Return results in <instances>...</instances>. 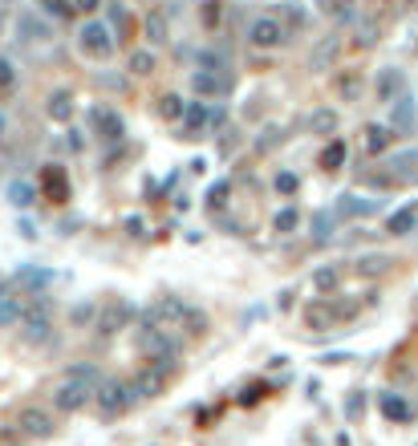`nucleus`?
I'll return each mask as SVG.
<instances>
[{"label": "nucleus", "mask_w": 418, "mask_h": 446, "mask_svg": "<svg viewBox=\"0 0 418 446\" xmlns=\"http://www.w3.org/2000/svg\"><path fill=\"white\" fill-rule=\"evenodd\" d=\"M341 163H345V142H341V138H333L325 150H321V167H325V171H337Z\"/></svg>", "instance_id": "nucleus-24"}, {"label": "nucleus", "mask_w": 418, "mask_h": 446, "mask_svg": "<svg viewBox=\"0 0 418 446\" xmlns=\"http://www.w3.org/2000/svg\"><path fill=\"white\" fill-rule=\"evenodd\" d=\"M224 195H228V183H216V187H211V195H207V203H211V207H220V203H224Z\"/></svg>", "instance_id": "nucleus-46"}, {"label": "nucleus", "mask_w": 418, "mask_h": 446, "mask_svg": "<svg viewBox=\"0 0 418 446\" xmlns=\"http://www.w3.org/2000/svg\"><path fill=\"white\" fill-rule=\"evenodd\" d=\"M333 86H337V93H341L345 102H353V97L362 93V78H358V73H341V78H337Z\"/></svg>", "instance_id": "nucleus-31"}, {"label": "nucleus", "mask_w": 418, "mask_h": 446, "mask_svg": "<svg viewBox=\"0 0 418 446\" xmlns=\"http://www.w3.org/2000/svg\"><path fill=\"white\" fill-rule=\"evenodd\" d=\"M183 97H175V93H167L163 97V118H183Z\"/></svg>", "instance_id": "nucleus-37"}, {"label": "nucleus", "mask_w": 418, "mask_h": 446, "mask_svg": "<svg viewBox=\"0 0 418 446\" xmlns=\"http://www.w3.org/2000/svg\"><path fill=\"white\" fill-rule=\"evenodd\" d=\"M378 41V25H373V21H362V25H358V45H373Z\"/></svg>", "instance_id": "nucleus-39"}, {"label": "nucleus", "mask_w": 418, "mask_h": 446, "mask_svg": "<svg viewBox=\"0 0 418 446\" xmlns=\"http://www.w3.org/2000/svg\"><path fill=\"white\" fill-rule=\"evenodd\" d=\"M167 377H171V369H167V365L146 361L139 373H135V390H139V398H159V394L167 390Z\"/></svg>", "instance_id": "nucleus-8"}, {"label": "nucleus", "mask_w": 418, "mask_h": 446, "mask_svg": "<svg viewBox=\"0 0 418 446\" xmlns=\"http://www.w3.org/2000/svg\"><path fill=\"white\" fill-rule=\"evenodd\" d=\"M378 406H382V414H386L390 422H410V418H415L410 401L398 398V394H382V401H378Z\"/></svg>", "instance_id": "nucleus-14"}, {"label": "nucleus", "mask_w": 418, "mask_h": 446, "mask_svg": "<svg viewBox=\"0 0 418 446\" xmlns=\"http://www.w3.org/2000/svg\"><path fill=\"white\" fill-rule=\"evenodd\" d=\"M195 69H207V73H228L224 57H220V53H211V49H199V57H195Z\"/></svg>", "instance_id": "nucleus-26"}, {"label": "nucleus", "mask_w": 418, "mask_h": 446, "mask_svg": "<svg viewBox=\"0 0 418 446\" xmlns=\"http://www.w3.org/2000/svg\"><path fill=\"white\" fill-rule=\"evenodd\" d=\"M146 312H150L163 329H183L187 316H191V305H183L179 296H163V301H154Z\"/></svg>", "instance_id": "nucleus-7"}, {"label": "nucleus", "mask_w": 418, "mask_h": 446, "mask_svg": "<svg viewBox=\"0 0 418 446\" xmlns=\"http://www.w3.org/2000/svg\"><path fill=\"white\" fill-rule=\"evenodd\" d=\"M333 284H337V272L333 268H321L317 272V288H333Z\"/></svg>", "instance_id": "nucleus-44"}, {"label": "nucleus", "mask_w": 418, "mask_h": 446, "mask_svg": "<svg viewBox=\"0 0 418 446\" xmlns=\"http://www.w3.org/2000/svg\"><path fill=\"white\" fill-rule=\"evenodd\" d=\"M415 227H418V203L394 211V215L386 220V231H390V235H406V231H415Z\"/></svg>", "instance_id": "nucleus-15"}, {"label": "nucleus", "mask_w": 418, "mask_h": 446, "mask_svg": "<svg viewBox=\"0 0 418 446\" xmlns=\"http://www.w3.org/2000/svg\"><path fill=\"white\" fill-rule=\"evenodd\" d=\"M362 406H366L362 398H349V418H358V414H362Z\"/></svg>", "instance_id": "nucleus-49"}, {"label": "nucleus", "mask_w": 418, "mask_h": 446, "mask_svg": "<svg viewBox=\"0 0 418 446\" xmlns=\"http://www.w3.org/2000/svg\"><path fill=\"white\" fill-rule=\"evenodd\" d=\"M264 394H268V390H264V386H248V390H244V394H240V406H256V401L264 398Z\"/></svg>", "instance_id": "nucleus-40"}, {"label": "nucleus", "mask_w": 418, "mask_h": 446, "mask_svg": "<svg viewBox=\"0 0 418 446\" xmlns=\"http://www.w3.org/2000/svg\"><path fill=\"white\" fill-rule=\"evenodd\" d=\"M373 211H378V203H373V199H358V195H341V199H337V215H345V220L373 215Z\"/></svg>", "instance_id": "nucleus-13"}, {"label": "nucleus", "mask_w": 418, "mask_h": 446, "mask_svg": "<svg viewBox=\"0 0 418 446\" xmlns=\"http://www.w3.org/2000/svg\"><path fill=\"white\" fill-rule=\"evenodd\" d=\"M415 122V97H398V110H394V130L406 134Z\"/></svg>", "instance_id": "nucleus-23"}, {"label": "nucleus", "mask_w": 418, "mask_h": 446, "mask_svg": "<svg viewBox=\"0 0 418 446\" xmlns=\"http://www.w3.org/2000/svg\"><path fill=\"white\" fill-rule=\"evenodd\" d=\"M402 86H406L402 69H382V78H378V97H382V102H390V97H394Z\"/></svg>", "instance_id": "nucleus-19"}, {"label": "nucleus", "mask_w": 418, "mask_h": 446, "mask_svg": "<svg viewBox=\"0 0 418 446\" xmlns=\"http://www.w3.org/2000/svg\"><path fill=\"white\" fill-rule=\"evenodd\" d=\"M69 114H73V102H69V93H53V97H49V118H57V122H69Z\"/></svg>", "instance_id": "nucleus-27"}, {"label": "nucleus", "mask_w": 418, "mask_h": 446, "mask_svg": "<svg viewBox=\"0 0 418 446\" xmlns=\"http://www.w3.org/2000/svg\"><path fill=\"white\" fill-rule=\"evenodd\" d=\"M93 130H97V138H106V142H118V138L126 134V122H122L110 106H97V110H93Z\"/></svg>", "instance_id": "nucleus-11"}, {"label": "nucleus", "mask_w": 418, "mask_h": 446, "mask_svg": "<svg viewBox=\"0 0 418 446\" xmlns=\"http://www.w3.org/2000/svg\"><path fill=\"white\" fill-rule=\"evenodd\" d=\"M248 41L256 45V49H280V45L288 41V25L280 16H256L252 29H248Z\"/></svg>", "instance_id": "nucleus-3"}, {"label": "nucleus", "mask_w": 418, "mask_h": 446, "mask_svg": "<svg viewBox=\"0 0 418 446\" xmlns=\"http://www.w3.org/2000/svg\"><path fill=\"white\" fill-rule=\"evenodd\" d=\"M21 29H25L29 37H37V41H45V37H49V29H45V25H33V16H25V21H21Z\"/></svg>", "instance_id": "nucleus-41"}, {"label": "nucleus", "mask_w": 418, "mask_h": 446, "mask_svg": "<svg viewBox=\"0 0 418 446\" xmlns=\"http://www.w3.org/2000/svg\"><path fill=\"white\" fill-rule=\"evenodd\" d=\"M207 122H211V110L203 106V102H191L183 110V130H187V138L191 134H199V130H207Z\"/></svg>", "instance_id": "nucleus-16"}, {"label": "nucleus", "mask_w": 418, "mask_h": 446, "mask_svg": "<svg viewBox=\"0 0 418 446\" xmlns=\"http://www.w3.org/2000/svg\"><path fill=\"white\" fill-rule=\"evenodd\" d=\"M337 49H341V41H337V37H325V41L313 49V57H309V69H325L329 61L337 57Z\"/></svg>", "instance_id": "nucleus-20"}, {"label": "nucleus", "mask_w": 418, "mask_h": 446, "mask_svg": "<svg viewBox=\"0 0 418 446\" xmlns=\"http://www.w3.org/2000/svg\"><path fill=\"white\" fill-rule=\"evenodd\" d=\"M65 377H78V382L102 386V373H97V365H90V361H78V365H69V369H65Z\"/></svg>", "instance_id": "nucleus-25"}, {"label": "nucleus", "mask_w": 418, "mask_h": 446, "mask_svg": "<svg viewBox=\"0 0 418 446\" xmlns=\"http://www.w3.org/2000/svg\"><path fill=\"white\" fill-rule=\"evenodd\" d=\"M45 8L53 12V16H69V12H73V4H69V0H45Z\"/></svg>", "instance_id": "nucleus-42"}, {"label": "nucleus", "mask_w": 418, "mask_h": 446, "mask_svg": "<svg viewBox=\"0 0 418 446\" xmlns=\"http://www.w3.org/2000/svg\"><path fill=\"white\" fill-rule=\"evenodd\" d=\"M272 187H277L280 195H292V191H297L301 183H297V175H292V171H280V175H277V183H272Z\"/></svg>", "instance_id": "nucleus-38"}, {"label": "nucleus", "mask_w": 418, "mask_h": 446, "mask_svg": "<svg viewBox=\"0 0 418 446\" xmlns=\"http://www.w3.org/2000/svg\"><path fill=\"white\" fill-rule=\"evenodd\" d=\"M126 316H130V312L122 309V305H114L110 312H102V316H97V329H102V333H114V329H118Z\"/></svg>", "instance_id": "nucleus-32"}, {"label": "nucleus", "mask_w": 418, "mask_h": 446, "mask_svg": "<svg viewBox=\"0 0 418 446\" xmlns=\"http://www.w3.org/2000/svg\"><path fill=\"white\" fill-rule=\"evenodd\" d=\"M8 199H12L16 207H29V203L37 199V187H29V183H8Z\"/></svg>", "instance_id": "nucleus-30"}, {"label": "nucleus", "mask_w": 418, "mask_h": 446, "mask_svg": "<svg viewBox=\"0 0 418 446\" xmlns=\"http://www.w3.org/2000/svg\"><path fill=\"white\" fill-rule=\"evenodd\" d=\"M16 320H25V305L12 288H0V329H12Z\"/></svg>", "instance_id": "nucleus-12"}, {"label": "nucleus", "mask_w": 418, "mask_h": 446, "mask_svg": "<svg viewBox=\"0 0 418 446\" xmlns=\"http://www.w3.org/2000/svg\"><path fill=\"white\" fill-rule=\"evenodd\" d=\"M135 401H139L135 382H122V377H102V386L93 390V414H97L102 422H114V418H122Z\"/></svg>", "instance_id": "nucleus-1"}, {"label": "nucleus", "mask_w": 418, "mask_h": 446, "mask_svg": "<svg viewBox=\"0 0 418 446\" xmlns=\"http://www.w3.org/2000/svg\"><path fill=\"white\" fill-rule=\"evenodd\" d=\"M284 12H288V21H292L297 29L305 25V8H301V4H284Z\"/></svg>", "instance_id": "nucleus-45"}, {"label": "nucleus", "mask_w": 418, "mask_h": 446, "mask_svg": "<svg viewBox=\"0 0 418 446\" xmlns=\"http://www.w3.org/2000/svg\"><path fill=\"white\" fill-rule=\"evenodd\" d=\"M93 390L90 382H78V377H61L57 386H53V406L61 410V414H78V410H86L93 406Z\"/></svg>", "instance_id": "nucleus-2"}, {"label": "nucleus", "mask_w": 418, "mask_h": 446, "mask_svg": "<svg viewBox=\"0 0 418 446\" xmlns=\"http://www.w3.org/2000/svg\"><path fill=\"white\" fill-rule=\"evenodd\" d=\"M203 21H207V25H216V21H220V4H207V12H203Z\"/></svg>", "instance_id": "nucleus-48"}, {"label": "nucleus", "mask_w": 418, "mask_h": 446, "mask_svg": "<svg viewBox=\"0 0 418 446\" xmlns=\"http://www.w3.org/2000/svg\"><path fill=\"white\" fill-rule=\"evenodd\" d=\"M297 223H301V211H297V207H284V211H277L272 227H277V231H292Z\"/></svg>", "instance_id": "nucleus-35"}, {"label": "nucleus", "mask_w": 418, "mask_h": 446, "mask_svg": "<svg viewBox=\"0 0 418 446\" xmlns=\"http://www.w3.org/2000/svg\"><path fill=\"white\" fill-rule=\"evenodd\" d=\"M345 4H349V0H345Z\"/></svg>", "instance_id": "nucleus-50"}, {"label": "nucleus", "mask_w": 418, "mask_h": 446, "mask_svg": "<svg viewBox=\"0 0 418 446\" xmlns=\"http://www.w3.org/2000/svg\"><path fill=\"white\" fill-rule=\"evenodd\" d=\"M12 82H16V73H12V65L0 57V89H12Z\"/></svg>", "instance_id": "nucleus-43"}, {"label": "nucleus", "mask_w": 418, "mask_h": 446, "mask_svg": "<svg viewBox=\"0 0 418 446\" xmlns=\"http://www.w3.org/2000/svg\"><path fill=\"white\" fill-rule=\"evenodd\" d=\"M386 268H390L386 256H362V260H358V272H366V276H382Z\"/></svg>", "instance_id": "nucleus-34"}, {"label": "nucleus", "mask_w": 418, "mask_h": 446, "mask_svg": "<svg viewBox=\"0 0 418 446\" xmlns=\"http://www.w3.org/2000/svg\"><path fill=\"white\" fill-rule=\"evenodd\" d=\"M16 284H29L37 292V288H49L53 284V272L49 268H25V272H16Z\"/></svg>", "instance_id": "nucleus-21"}, {"label": "nucleus", "mask_w": 418, "mask_h": 446, "mask_svg": "<svg viewBox=\"0 0 418 446\" xmlns=\"http://www.w3.org/2000/svg\"><path fill=\"white\" fill-rule=\"evenodd\" d=\"M191 89H195L199 97L232 93V73H207V69H195V73H191Z\"/></svg>", "instance_id": "nucleus-10"}, {"label": "nucleus", "mask_w": 418, "mask_h": 446, "mask_svg": "<svg viewBox=\"0 0 418 446\" xmlns=\"http://www.w3.org/2000/svg\"><path fill=\"white\" fill-rule=\"evenodd\" d=\"M106 21H110V29L118 33V41L135 33V25H130V16H126V8H122V4H106Z\"/></svg>", "instance_id": "nucleus-18"}, {"label": "nucleus", "mask_w": 418, "mask_h": 446, "mask_svg": "<svg viewBox=\"0 0 418 446\" xmlns=\"http://www.w3.org/2000/svg\"><path fill=\"white\" fill-rule=\"evenodd\" d=\"M142 33H146V41H150V45H167V12H163V8L146 12V25H142Z\"/></svg>", "instance_id": "nucleus-17"}, {"label": "nucleus", "mask_w": 418, "mask_h": 446, "mask_svg": "<svg viewBox=\"0 0 418 446\" xmlns=\"http://www.w3.org/2000/svg\"><path fill=\"white\" fill-rule=\"evenodd\" d=\"M12 426H16L21 438H49V434H53V418H49L45 406H25Z\"/></svg>", "instance_id": "nucleus-5"}, {"label": "nucleus", "mask_w": 418, "mask_h": 446, "mask_svg": "<svg viewBox=\"0 0 418 446\" xmlns=\"http://www.w3.org/2000/svg\"><path fill=\"white\" fill-rule=\"evenodd\" d=\"M73 8H78V12H97L102 0H73Z\"/></svg>", "instance_id": "nucleus-47"}, {"label": "nucleus", "mask_w": 418, "mask_h": 446, "mask_svg": "<svg viewBox=\"0 0 418 446\" xmlns=\"http://www.w3.org/2000/svg\"><path fill=\"white\" fill-rule=\"evenodd\" d=\"M78 37H82V49H86L90 57H110V53H114V45H118L114 29H110L106 21H86Z\"/></svg>", "instance_id": "nucleus-4"}, {"label": "nucleus", "mask_w": 418, "mask_h": 446, "mask_svg": "<svg viewBox=\"0 0 418 446\" xmlns=\"http://www.w3.org/2000/svg\"><path fill=\"white\" fill-rule=\"evenodd\" d=\"M313 235H317V239H329V235H333V215H329V211H317V215H313Z\"/></svg>", "instance_id": "nucleus-36"}, {"label": "nucleus", "mask_w": 418, "mask_h": 446, "mask_svg": "<svg viewBox=\"0 0 418 446\" xmlns=\"http://www.w3.org/2000/svg\"><path fill=\"white\" fill-rule=\"evenodd\" d=\"M25 345H49L53 341V320H49V305L41 301V309L25 312Z\"/></svg>", "instance_id": "nucleus-9"}, {"label": "nucleus", "mask_w": 418, "mask_h": 446, "mask_svg": "<svg viewBox=\"0 0 418 446\" xmlns=\"http://www.w3.org/2000/svg\"><path fill=\"white\" fill-rule=\"evenodd\" d=\"M37 191L45 195L49 203H65L69 199V175L57 163H49V167H41V175H37Z\"/></svg>", "instance_id": "nucleus-6"}, {"label": "nucleus", "mask_w": 418, "mask_h": 446, "mask_svg": "<svg viewBox=\"0 0 418 446\" xmlns=\"http://www.w3.org/2000/svg\"><path fill=\"white\" fill-rule=\"evenodd\" d=\"M309 126H313L317 134H333V130H337V114H333V110H317Z\"/></svg>", "instance_id": "nucleus-33"}, {"label": "nucleus", "mask_w": 418, "mask_h": 446, "mask_svg": "<svg viewBox=\"0 0 418 446\" xmlns=\"http://www.w3.org/2000/svg\"><path fill=\"white\" fill-rule=\"evenodd\" d=\"M130 73H139V78L154 73V53H150V49H135V53H130Z\"/></svg>", "instance_id": "nucleus-29"}, {"label": "nucleus", "mask_w": 418, "mask_h": 446, "mask_svg": "<svg viewBox=\"0 0 418 446\" xmlns=\"http://www.w3.org/2000/svg\"><path fill=\"white\" fill-rule=\"evenodd\" d=\"M390 142H394V130H390V126H370V130H366V150H370V154H382Z\"/></svg>", "instance_id": "nucleus-22"}, {"label": "nucleus", "mask_w": 418, "mask_h": 446, "mask_svg": "<svg viewBox=\"0 0 418 446\" xmlns=\"http://www.w3.org/2000/svg\"><path fill=\"white\" fill-rule=\"evenodd\" d=\"M305 320H309V329H329L333 325V309L329 305H309L305 309Z\"/></svg>", "instance_id": "nucleus-28"}]
</instances>
